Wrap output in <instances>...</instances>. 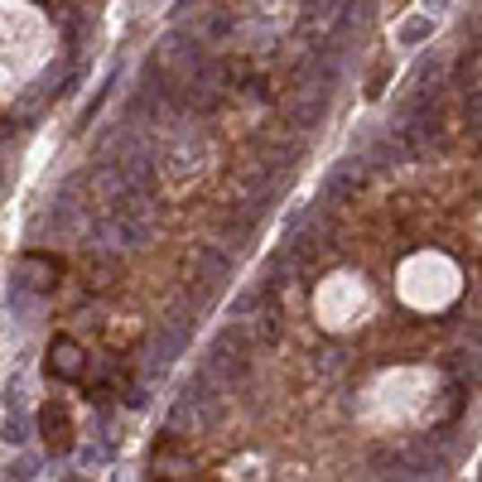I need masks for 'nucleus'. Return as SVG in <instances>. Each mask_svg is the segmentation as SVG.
I'll return each instance as SVG.
<instances>
[{
    "instance_id": "423d86ee",
    "label": "nucleus",
    "mask_w": 482,
    "mask_h": 482,
    "mask_svg": "<svg viewBox=\"0 0 482 482\" xmlns=\"http://www.w3.org/2000/svg\"><path fill=\"white\" fill-rule=\"evenodd\" d=\"M333 5H337V0H304V24L329 20V15H333Z\"/></svg>"
},
{
    "instance_id": "7ed1b4c3",
    "label": "nucleus",
    "mask_w": 482,
    "mask_h": 482,
    "mask_svg": "<svg viewBox=\"0 0 482 482\" xmlns=\"http://www.w3.org/2000/svg\"><path fill=\"white\" fill-rule=\"evenodd\" d=\"M39 425H44V444L54 449V453H63V449L73 444V425H68V410H63V406H48Z\"/></svg>"
},
{
    "instance_id": "f257e3e1",
    "label": "nucleus",
    "mask_w": 482,
    "mask_h": 482,
    "mask_svg": "<svg viewBox=\"0 0 482 482\" xmlns=\"http://www.w3.org/2000/svg\"><path fill=\"white\" fill-rule=\"evenodd\" d=\"M87 367V353L73 343V337H54V347H48V372L63 376V381H77Z\"/></svg>"
},
{
    "instance_id": "39448f33",
    "label": "nucleus",
    "mask_w": 482,
    "mask_h": 482,
    "mask_svg": "<svg viewBox=\"0 0 482 482\" xmlns=\"http://www.w3.org/2000/svg\"><path fill=\"white\" fill-rule=\"evenodd\" d=\"M353 184H357V164L337 169V174H333V184H329V198H343V193H353Z\"/></svg>"
},
{
    "instance_id": "f03ea898",
    "label": "nucleus",
    "mask_w": 482,
    "mask_h": 482,
    "mask_svg": "<svg viewBox=\"0 0 482 482\" xmlns=\"http://www.w3.org/2000/svg\"><path fill=\"white\" fill-rule=\"evenodd\" d=\"M207 372H213V376H241L246 372V347L237 353V333H223L213 343V353H207Z\"/></svg>"
},
{
    "instance_id": "20e7f679",
    "label": "nucleus",
    "mask_w": 482,
    "mask_h": 482,
    "mask_svg": "<svg viewBox=\"0 0 482 482\" xmlns=\"http://www.w3.org/2000/svg\"><path fill=\"white\" fill-rule=\"evenodd\" d=\"M223 276H227V256L223 251H203V260H198V285H203V299L223 285Z\"/></svg>"
},
{
    "instance_id": "0eeeda50",
    "label": "nucleus",
    "mask_w": 482,
    "mask_h": 482,
    "mask_svg": "<svg viewBox=\"0 0 482 482\" xmlns=\"http://www.w3.org/2000/svg\"><path fill=\"white\" fill-rule=\"evenodd\" d=\"M0 140H5V126H0Z\"/></svg>"
}]
</instances>
